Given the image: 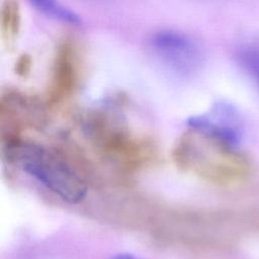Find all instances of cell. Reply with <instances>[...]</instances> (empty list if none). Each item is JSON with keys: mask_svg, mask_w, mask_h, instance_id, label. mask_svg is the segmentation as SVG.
Masks as SVG:
<instances>
[{"mask_svg": "<svg viewBox=\"0 0 259 259\" xmlns=\"http://www.w3.org/2000/svg\"><path fill=\"white\" fill-rule=\"evenodd\" d=\"M187 124L210 132L239 147L242 136V120L237 109L228 102L215 103L208 112L189 118Z\"/></svg>", "mask_w": 259, "mask_h": 259, "instance_id": "7", "label": "cell"}, {"mask_svg": "<svg viewBox=\"0 0 259 259\" xmlns=\"http://www.w3.org/2000/svg\"><path fill=\"white\" fill-rule=\"evenodd\" d=\"M85 131L99 154L126 172L137 171L153 157V144L133 132L110 108L92 111L85 122Z\"/></svg>", "mask_w": 259, "mask_h": 259, "instance_id": "3", "label": "cell"}, {"mask_svg": "<svg viewBox=\"0 0 259 259\" xmlns=\"http://www.w3.org/2000/svg\"><path fill=\"white\" fill-rule=\"evenodd\" d=\"M258 82H259V79H258Z\"/></svg>", "mask_w": 259, "mask_h": 259, "instance_id": "13", "label": "cell"}, {"mask_svg": "<svg viewBox=\"0 0 259 259\" xmlns=\"http://www.w3.org/2000/svg\"><path fill=\"white\" fill-rule=\"evenodd\" d=\"M172 159L181 170L221 186L242 184L253 173L252 161L238 146L190 124L177 140Z\"/></svg>", "mask_w": 259, "mask_h": 259, "instance_id": "1", "label": "cell"}, {"mask_svg": "<svg viewBox=\"0 0 259 259\" xmlns=\"http://www.w3.org/2000/svg\"><path fill=\"white\" fill-rule=\"evenodd\" d=\"M20 29V7L14 0L4 1L0 12L1 38L7 47H11Z\"/></svg>", "mask_w": 259, "mask_h": 259, "instance_id": "8", "label": "cell"}, {"mask_svg": "<svg viewBox=\"0 0 259 259\" xmlns=\"http://www.w3.org/2000/svg\"><path fill=\"white\" fill-rule=\"evenodd\" d=\"M149 48L165 69L182 78L193 76L203 64L204 56L200 45L178 30L156 31L149 39Z\"/></svg>", "mask_w": 259, "mask_h": 259, "instance_id": "4", "label": "cell"}, {"mask_svg": "<svg viewBox=\"0 0 259 259\" xmlns=\"http://www.w3.org/2000/svg\"><path fill=\"white\" fill-rule=\"evenodd\" d=\"M44 104L33 96L7 90L0 99L1 143L21 139L24 128H41L46 123Z\"/></svg>", "mask_w": 259, "mask_h": 259, "instance_id": "5", "label": "cell"}, {"mask_svg": "<svg viewBox=\"0 0 259 259\" xmlns=\"http://www.w3.org/2000/svg\"><path fill=\"white\" fill-rule=\"evenodd\" d=\"M31 65H32V61H31L30 57L26 54H23V55L19 56L17 61L15 62L14 71L18 76L25 77L29 74V72L31 70Z\"/></svg>", "mask_w": 259, "mask_h": 259, "instance_id": "11", "label": "cell"}, {"mask_svg": "<svg viewBox=\"0 0 259 259\" xmlns=\"http://www.w3.org/2000/svg\"><path fill=\"white\" fill-rule=\"evenodd\" d=\"M3 157L69 203H78L87 193L81 174L56 150L22 139L2 143Z\"/></svg>", "mask_w": 259, "mask_h": 259, "instance_id": "2", "label": "cell"}, {"mask_svg": "<svg viewBox=\"0 0 259 259\" xmlns=\"http://www.w3.org/2000/svg\"><path fill=\"white\" fill-rule=\"evenodd\" d=\"M80 79V61L76 46L69 39L62 41L56 52L52 76L47 90V104H59L76 91Z\"/></svg>", "mask_w": 259, "mask_h": 259, "instance_id": "6", "label": "cell"}, {"mask_svg": "<svg viewBox=\"0 0 259 259\" xmlns=\"http://www.w3.org/2000/svg\"><path fill=\"white\" fill-rule=\"evenodd\" d=\"M110 259H141V258H138L128 253H120V254H116V255L112 256Z\"/></svg>", "mask_w": 259, "mask_h": 259, "instance_id": "12", "label": "cell"}, {"mask_svg": "<svg viewBox=\"0 0 259 259\" xmlns=\"http://www.w3.org/2000/svg\"><path fill=\"white\" fill-rule=\"evenodd\" d=\"M235 60L244 71L259 79V44L240 45L235 51Z\"/></svg>", "mask_w": 259, "mask_h": 259, "instance_id": "10", "label": "cell"}, {"mask_svg": "<svg viewBox=\"0 0 259 259\" xmlns=\"http://www.w3.org/2000/svg\"><path fill=\"white\" fill-rule=\"evenodd\" d=\"M30 4L38 12L55 20L69 23L71 25H79L81 23V19L78 14L63 6L59 2L52 0H31Z\"/></svg>", "mask_w": 259, "mask_h": 259, "instance_id": "9", "label": "cell"}]
</instances>
